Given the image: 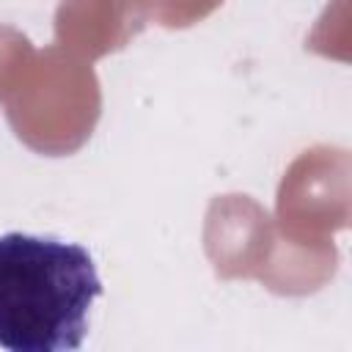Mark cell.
Returning <instances> with one entry per match:
<instances>
[{"label":"cell","instance_id":"cell-1","mask_svg":"<svg viewBox=\"0 0 352 352\" xmlns=\"http://www.w3.org/2000/svg\"><path fill=\"white\" fill-rule=\"evenodd\" d=\"M102 294L91 253L47 234L0 236V346L8 352H72L88 333Z\"/></svg>","mask_w":352,"mask_h":352}]
</instances>
